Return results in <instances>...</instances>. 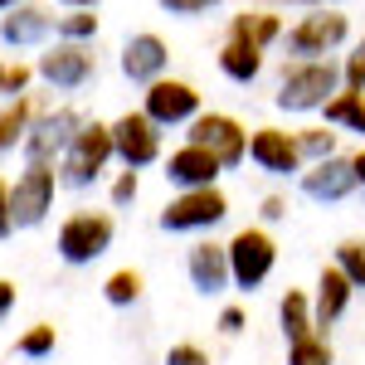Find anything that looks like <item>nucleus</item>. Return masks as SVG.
<instances>
[{"mask_svg": "<svg viewBox=\"0 0 365 365\" xmlns=\"http://www.w3.org/2000/svg\"><path fill=\"white\" fill-rule=\"evenodd\" d=\"M336 93H341V63H331V58H287L273 103L292 117H307L322 113Z\"/></svg>", "mask_w": 365, "mask_h": 365, "instance_id": "nucleus-1", "label": "nucleus"}, {"mask_svg": "<svg viewBox=\"0 0 365 365\" xmlns=\"http://www.w3.org/2000/svg\"><path fill=\"white\" fill-rule=\"evenodd\" d=\"M117 161L113 151V122H83L78 137L68 141L63 161H58V185H73V190H88L103 180V170Z\"/></svg>", "mask_w": 365, "mask_h": 365, "instance_id": "nucleus-2", "label": "nucleus"}, {"mask_svg": "<svg viewBox=\"0 0 365 365\" xmlns=\"http://www.w3.org/2000/svg\"><path fill=\"white\" fill-rule=\"evenodd\" d=\"M225 249H229V278H234L239 292L263 287V282L273 278V268H278V239H273L263 225L234 229V239H229Z\"/></svg>", "mask_w": 365, "mask_h": 365, "instance_id": "nucleus-3", "label": "nucleus"}, {"mask_svg": "<svg viewBox=\"0 0 365 365\" xmlns=\"http://www.w3.org/2000/svg\"><path fill=\"white\" fill-rule=\"evenodd\" d=\"M113 215L108 210H73L63 225H58L54 234V249L63 263H73V268H83V263H93V258H103V253L113 249Z\"/></svg>", "mask_w": 365, "mask_h": 365, "instance_id": "nucleus-4", "label": "nucleus"}, {"mask_svg": "<svg viewBox=\"0 0 365 365\" xmlns=\"http://www.w3.org/2000/svg\"><path fill=\"white\" fill-rule=\"evenodd\" d=\"M229 220V195L220 185L210 190H175L161 210V229L166 234H205V229Z\"/></svg>", "mask_w": 365, "mask_h": 365, "instance_id": "nucleus-5", "label": "nucleus"}, {"mask_svg": "<svg viewBox=\"0 0 365 365\" xmlns=\"http://www.w3.org/2000/svg\"><path fill=\"white\" fill-rule=\"evenodd\" d=\"M185 141H190V146H205L225 170H239L249 161V127H244L239 117H229V113H200L195 122H190Z\"/></svg>", "mask_w": 365, "mask_h": 365, "instance_id": "nucleus-6", "label": "nucleus"}, {"mask_svg": "<svg viewBox=\"0 0 365 365\" xmlns=\"http://www.w3.org/2000/svg\"><path fill=\"white\" fill-rule=\"evenodd\" d=\"M346 39H351V20L341 10H312V15H302L282 34V44H287L292 58H331Z\"/></svg>", "mask_w": 365, "mask_h": 365, "instance_id": "nucleus-7", "label": "nucleus"}, {"mask_svg": "<svg viewBox=\"0 0 365 365\" xmlns=\"http://www.w3.org/2000/svg\"><path fill=\"white\" fill-rule=\"evenodd\" d=\"M54 195H58V170L54 166H25L10 185V220L15 229H34L49 220L54 210Z\"/></svg>", "mask_w": 365, "mask_h": 365, "instance_id": "nucleus-8", "label": "nucleus"}, {"mask_svg": "<svg viewBox=\"0 0 365 365\" xmlns=\"http://www.w3.org/2000/svg\"><path fill=\"white\" fill-rule=\"evenodd\" d=\"M161 141H166V127H156L151 117L141 113H122L113 122V151L117 161H122V170H146L161 161Z\"/></svg>", "mask_w": 365, "mask_h": 365, "instance_id": "nucleus-9", "label": "nucleus"}, {"mask_svg": "<svg viewBox=\"0 0 365 365\" xmlns=\"http://www.w3.org/2000/svg\"><path fill=\"white\" fill-rule=\"evenodd\" d=\"M83 122L88 117H78L73 108H54V113L34 117L29 132H25V161L29 166H58L63 151H68V141L78 137Z\"/></svg>", "mask_w": 365, "mask_h": 365, "instance_id": "nucleus-10", "label": "nucleus"}, {"mask_svg": "<svg viewBox=\"0 0 365 365\" xmlns=\"http://www.w3.org/2000/svg\"><path fill=\"white\" fill-rule=\"evenodd\" d=\"M34 73L44 78L49 88L58 93H78V88L98 73V58H93V44H73V39H54L39 63H34Z\"/></svg>", "mask_w": 365, "mask_h": 365, "instance_id": "nucleus-11", "label": "nucleus"}, {"mask_svg": "<svg viewBox=\"0 0 365 365\" xmlns=\"http://www.w3.org/2000/svg\"><path fill=\"white\" fill-rule=\"evenodd\" d=\"M141 113L156 127H190L200 117V88L185 78H156L141 93Z\"/></svg>", "mask_w": 365, "mask_h": 365, "instance_id": "nucleus-12", "label": "nucleus"}, {"mask_svg": "<svg viewBox=\"0 0 365 365\" xmlns=\"http://www.w3.org/2000/svg\"><path fill=\"white\" fill-rule=\"evenodd\" d=\"M249 161L263 175H302V151H297V132L282 127H258L249 132Z\"/></svg>", "mask_w": 365, "mask_h": 365, "instance_id": "nucleus-13", "label": "nucleus"}, {"mask_svg": "<svg viewBox=\"0 0 365 365\" xmlns=\"http://www.w3.org/2000/svg\"><path fill=\"white\" fill-rule=\"evenodd\" d=\"M302 195L317 200V205H341L351 200L361 185H356V170H351V156H327V161H312L302 175Z\"/></svg>", "mask_w": 365, "mask_h": 365, "instance_id": "nucleus-14", "label": "nucleus"}, {"mask_svg": "<svg viewBox=\"0 0 365 365\" xmlns=\"http://www.w3.org/2000/svg\"><path fill=\"white\" fill-rule=\"evenodd\" d=\"M161 175H166L175 190H210V185H220V175H225V166L205 151V146H175L166 156V166H161Z\"/></svg>", "mask_w": 365, "mask_h": 365, "instance_id": "nucleus-15", "label": "nucleus"}, {"mask_svg": "<svg viewBox=\"0 0 365 365\" xmlns=\"http://www.w3.org/2000/svg\"><path fill=\"white\" fill-rule=\"evenodd\" d=\"M166 63H170V49L161 34H132L127 44H122V73L132 78V83H156V78H166Z\"/></svg>", "mask_w": 365, "mask_h": 365, "instance_id": "nucleus-16", "label": "nucleus"}, {"mask_svg": "<svg viewBox=\"0 0 365 365\" xmlns=\"http://www.w3.org/2000/svg\"><path fill=\"white\" fill-rule=\"evenodd\" d=\"M185 273H190V287L205 292V297L234 287V278H229V249L215 244V239H200L195 249L185 253Z\"/></svg>", "mask_w": 365, "mask_h": 365, "instance_id": "nucleus-17", "label": "nucleus"}, {"mask_svg": "<svg viewBox=\"0 0 365 365\" xmlns=\"http://www.w3.org/2000/svg\"><path fill=\"white\" fill-rule=\"evenodd\" d=\"M351 297H356L351 278L341 273L336 263H327V268L317 273V292H312V317H317V331H322V327H336L341 317H346V307H351Z\"/></svg>", "mask_w": 365, "mask_h": 365, "instance_id": "nucleus-18", "label": "nucleus"}, {"mask_svg": "<svg viewBox=\"0 0 365 365\" xmlns=\"http://www.w3.org/2000/svg\"><path fill=\"white\" fill-rule=\"evenodd\" d=\"M58 15L49 10H39V5H15L5 20H0V39L10 44V49H25V44H44L49 39V29H54Z\"/></svg>", "mask_w": 365, "mask_h": 365, "instance_id": "nucleus-19", "label": "nucleus"}, {"mask_svg": "<svg viewBox=\"0 0 365 365\" xmlns=\"http://www.w3.org/2000/svg\"><path fill=\"white\" fill-rule=\"evenodd\" d=\"M263 54H268V49H258L249 39H225V44H220V73H225L229 83L249 88L253 78L263 73Z\"/></svg>", "mask_w": 365, "mask_h": 365, "instance_id": "nucleus-20", "label": "nucleus"}, {"mask_svg": "<svg viewBox=\"0 0 365 365\" xmlns=\"http://www.w3.org/2000/svg\"><path fill=\"white\" fill-rule=\"evenodd\" d=\"M278 327L287 341H302L317 331V317H312V292H302V287H287L278 302Z\"/></svg>", "mask_w": 365, "mask_h": 365, "instance_id": "nucleus-21", "label": "nucleus"}, {"mask_svg": "<svg viewBox=\"0 0 365 365\" xmlns=\"http://www.w3.org/2000/svg\"><path fill=\"white\" fill-rule=\"evenodd\" d=\"M229 39H249V44H258V49H273V44L282 39V20L268 15V10H244V15L229 20Z\"/></svg>", "mask_w": 365, "mask_h": 365, "instance_id": "nucleus-22", "label": "nucleus"}, {"mask_svg": "<svg viewBox=\"0 0 365 365\" xmlns=\"http://www.w3.org/2000/svg\"><path fill=\"white\" fill-rule=\"evenodd\" d=\"M29 122H34V98H29V93L0 108V156H5V151H15V146H25Z\"/></svg>", "mask_w": 365, "mask_h": 365, "instance_id": "nucleus-23", "label": "nucleus"}, {"mask_svg": "<svg viewBox=\"0 0 365 365\" xmlns=\"http://www.w3.org/2000/svg\"><path fill=\"white\" fill-rule=\"evenodd\" d=\"M327 117V127H341V132H361L365 137V93H351V88H341L336 98L322 108Z\"/></svg>", "mask_w": 365, "mask_h": 365, "instance_id": "nucleus-24", "label": "nucleus"}, {"mask_svg": "<svg viewBox=\"0 0 365 365\" xmlns=\"http://www.w3.org/2000/svg\"><path fill=\"white\" fill-rule=\"evenodd\" d=\"M287 365H336V351L322 331H312L302 341H287Z\"/></svg>", "mask_w": 365, "mask_h": 365, "instance_id": "nucleus-25", "label": "nucleus"}, {"mask_svg": "<svg viewBox=\"0 0 365 365\" xmlns=\"http://www.w3.org/2000/svg\"><path fill=\"white\" fill-rule=\"evenodd\" d=\"M336 137H341V132H331V127H297V151H302V166L336 156Z\"/></svg>", "mask_w": 365, "mask_h": 365, "instance_id": "nucleus-26", "label": "nucleus"}, {"mask_svg": "<svg viewBox=\"0 0 365 365\" xmlns=\"http://www.w3.org/2000/svg\"><path fill=\"white\" fill-rule=\"evenodd\" d=\"M103 297H108L113 307H132V302H141V273L137 268H117V273H108Z\"/></svg>", "mask_w": 365, "mask_h": 365, "instance_id": "nucleus-27", "label": "nucleus"}, {"mask_svg": "<svg viewBox=\"0 0 365 365\" xmlns=\"http://www.w3.org/2000/svg\"><path fill=\"white\" fill-rule=\"evenodd\" d=\"M331 263H336L341 273L351 278V287H356V292H365V239H341Z\"/></svg>", "mask_w": 365, "mask_h": 365, "instance_id": "nucleus-28", "label": "nucleus"}, {"mask_svg": "<svg viewBox=\"0 0 365 365\" xmlns=\"http://www.w3.org/2000/svg\"><path fill=\"white\" fill-rule=\"evenodd\" d=\"M54 34H58V39H73V44H93V34H98V15H93V10H68V15H58V20H54Z\"/></svg>", "mask_w": 365, "mask_h": 365, "instance_id": "nucleus-29", "label": "nucleus"}, {"mask_svg": "<svg viewBox=\"0 0 365 365\" xmlns=\"http://www.w3.org/2000/svg\"><path fill=\"white\" fill-rule=\"evenodd\" d=\"M58 346V331L49 327V322H39V327H29L25 336H20V356H29V361H39V356H49Z\"/></svg>", "mask_w": 365, "mask_h": 365, "instance_id": "nucleus-30", "label": "nucleus"}, {"mask_svg": "<svg viewBox=\"0 0 365 365\" xmlns=\"http://www.w3.org/2000/svg\"><path fill=\"white\" fill-rule=\"evenodd\" d=\"M341 88H351V93H365V34L356 39V49L341 58Z\"/></svg>", "mask_w": 365, "mask_h": 365, "instance_id": "nucleus-31", "label": "nucleus"}, {"mask_svg": "<svg viewBox=\"0 0 365 365\" xmlns=\"http://www.w3.org/2000/svg\"><path fill=\"white\" fill-rule=\"evenodd\" d=\"M137 195H141V170H117V180H113V205H117V210H127Z\"/></svg>", "mask_w": 365, "mask_h": 365, "instance_id": "nucleus-32", "label": "nucleus"}, {"mask_svg": "<svg viewBox=\"0 0 365 365\" xmlns=\"http://www.w3.org/2000/svg\"><path fill=\"white\" fill-rule=\"evenodd\" d=\"M166 365H210V351L195 346V341H175L166 351Z\"/></svg>", "mask_w": 365, "mask_h": 365, "instance_id": "nucleus-33", "label": "nucleus"}, {"mask_svg": "<svg viewBox=\"0 0 365 365\" xmlns=\"http://www.w3.org/2000/svg\"><path fill=\"white\" fill-rule=\"evenodd\" d=\"M220 0H161V10H170V15H210Z\"/></svg>", "mask_w": 365, "mask_h": 365, "instance_id": "nucleus-34", "label": "nucleus"}, {"mask_svg": "<svg viewBox=\"0 0 365 365\" xmlns=\"http://www.w3.org/2000/svg\"><path fill=\"white\" fill-rule=\"evenodd\" d=\"M244 322H249L244 307H225V312H220V331H225V336H239V331H244Z\"/></svg>", "mask_w": 365, "mask_h": 365, "instance_id": "nucleus-35", "label": "nucleus"}, {"mask_svg": "<svg viewBox=\"0 0 365 365\" xmlns=\"http://www.w3.org/2000/svg\"><path fill=\"white\" fill-rule=\"evenodd\" d=\"M15 234V220H10V185L0 180V239H10Z\"/></svg>", "mask_w": 365, "mask_h": 365, "instance_id": "nucleus-36", "label": "nucleus"}, {"mask_svg": "<svg viewBox=\"0 0 365 365\" xmlns=\"http://www.w3.org/2000/svg\"><path fill=\"white\" fill-rule=\"evenodd\" d=\"M15 297H20V292H15V282H10V278H0V322H5V317L15 312Z\"/></svg>", "mask_w": 365, "mask_h": 365, "instance_id": "nucleus-37", "label": "nucleus"}, {"mask_svg": "<svg viewBox=\"0 0 365 365\" xmlns=\"http://www.w3.org/2000/svg\"><path fill=\"white\" fill-rule=\"evenodd\" d=\"M258 215H263V220L273 225V220H282V215H287V200H282V195H268V200H263V210H258Z\"/></svg>", "mask_w": 365, "mask_h": 365, "instance_id": "nucleus-38", "label": "nucleus"}, {"mask_svg": "<svg viewBox=\"0 0 365 365\" xmlns=\"http://www.w3.org/2000/svg\"><path fill=\"white\" fill-rule=\"evenodd\" d=\"M351 170H356V185H361V190H365V146H361V151H356V156H351Z\"/></svg>", "mask_w": 365, "mask_h": 365, "instance_id": "nucleus-39", "label": "nucleus"}, {"mask_svg": "<svg viewBox=\"0 0 365 365\" xmlns=\"http://www.w3.org/2000/svg\"><path fill=\"white\" fill-rule=\"evenodd\" d=\"M58 5H68V10H93L98 0H58Z\"/></svg>", "mask_w": 365, "mask_h": 365, "instance_id": "nucleus-40", "label": "nucleus"}, {"mask_svg": "<svg viewBox=\"0 0 365 365\" xmlns=\"http://www.w3.org/2000/svg\"><path fill=\"white\" fill-rule=\"evenodd\" d=\"M15 5H25V0H0V10H15Z\"/></svg>", "mask_w": 365, "mask_h": 365, "instance_id": "nucleus-41", "label": "nucleus"}, {"mask_svg": "<svg viewBox=\"0 0 365 365\" xmlns=\"http://www.w3.org/2000/svg\"><path fill=\"white\" fill-rule=\"evenodd\" d=\"M307 5H322V0H307Z\"/></svg>", "mask_w": 365, "mask_h": 365, "instance_id": "nucleus-42", "label": "nucleus"}, {"mask_svg": "<svg viewBox=\"0 0 365 365\" xmlns=\"http://www.w3.org/2000/svg\"><path fill=\"white\" fill-rule=\"evenodd\" d=\"M0 73H5V63H0Z\"/></svg>", "mask_w": 365, "mask_h": 365, "instance_id": "nucleus-43", "label": "nucleus"}]
</instances>
